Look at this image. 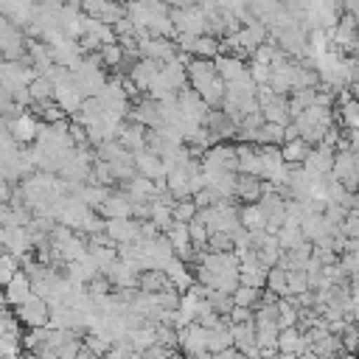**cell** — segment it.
<instances>
[{
  "mask_svg": "<svg viewBox=\"0 0 359 359\" xmlns=\"http://www.w3.org/2000/svg\"><path fill=\"white\" fill-rule=\"evenodd\" d=\"M216 70H219V76H222L224 81H236V79H241V76L250 73L247 62L238 59V56H230V53H222V56L216 59Z\"/></svg>",
  "mask_w": 359,
  "mask_h": 359,
  "instance_id": "cb8c5ba5",
  "label": "cell"
},
{
  "mask_svg": "<svg viewBox=\"0 0 359 359\" xmlns=\"http://www.w3.org/2000/svg\"><path fill=\"white\" fill-rule=\"evenodd\" d=\"M280 149H283V160H286L289 165H303L314 146H311V143H306L303 137H294V140H286Z\"/></svg>",
  "mask_w": 359,
  "mask_h": 359,
  "instance_id": "4316f807",
  "label": "cell"
},
{
  "mask_svg": "<svg viewBox=\"0 0 359 359\" xmlns=\"http://www.w3.org/2000/svg\"><path fill=\"white\" fill-rule=\"evenodd\" d=\"M334 160H337V149L320 143V146H314L311 154L306 157L303 168H306L311 177H328V174L334 171Z\"/></svg>",
  "mask_w": 359,
  "mask_h": 359,
  "instance_id": "8fae6325",
  "label": "cell"
},
{
  "mask_svg": "<svg viewBox=\"0 0 359 359\" xmlns=\"http://www.w3.org/2000/svg\"><path fill=\"white\" fill-rule=\"evenodd\" d=\"M261 297H264V289H255V286H238L233 292V300L236 306H247V309H258L261 306Z\"/></svg>",
  "mask_w": 359,
  "mask_h": 359,
  "instance_id": "1f68e13d",
  "label": "cell"
},
{
  "mask_svg": "<svg viewBox=\"0 0 359 359\" xmlns=\"http://www.w3.org/2000/svg\"><path fill=\"white\" fill-rule=\"evenodd\" d=\"M126 342L135 348V351H149L151 345H157V328L154 325H140V328H135V331H129L126 334Z\"/></svg>",
  "mask_w": 359,
  "mask_h": 359,
  "instance_id": "83f0119b",
  "label": "cell"
},
{
  "mask_svg": "<svg viewBox=\"0 0 359 359\" xmlns=\"http://www.w3.org/2000/svg\"><path fill=\"white\" fill-rule=\"evenodd\" d=\"M356 356H359V353H356Z\"/></svg>",
  "mask_w": 359,
  "mask_h": 359,
  "instance_id": "681fc988",
  "label": "cell"
},
{
  "mask_svg": "<svg viewBox=\"0 0 359 359\" xmlns=\"http://www.w3.org/2000/svg\"><path fill=\"white\" fill-rule=\"evenodd\" d=\"M348 143H351V149H353V151H359V129L348 132Z\"/></svg>",
  "mask_w": 359,
  "mask_h": 359,
  "instance_id": "ee69618b",
  "label": "cell"
},
{
  "mask_svg": "<svg viewBox=\"0 0 359 359\" xmlns=\"http://www.w3.org/2000/svg\"><path fill=\"white\" fill-rule=\"evenodd\" d=\"M98 53H101V62H104V67H123V65H126V50L121 48V42L104 45Z\"/></svg>",
  "mask_w": 359,
  "mask_h": 359,
  "instance_id": "836d02e7",
  "label": "cell"
},
{
  "mask_svg": "<svg viewBox=\"0 0 359 359\" xmlns=\"http://www.w3.org/2000/svg\"><path fill=\"white\" fill-rule=\"evenodd\" d=\"M14 314H17V320L25 328H45V325H50V303L42 300L39 294H31L22 306L14 309Z\"/></svg>",
  "mask_w": 359,
  "mask_h": 359,
  "instance_id": "5b68a950",
  "label": "cell"
},
{
  "mask_svg": "<svg viewBox=\"0 0 359 359\" xmlns=\"http://www.w3.org/2000/svg\"><path fill=\"white\" fill-rule=\"evenodd\" d=\"M250 76H252V81L261 87V84H269V79H272V67L269 65H261V62H250Z\"/></svg>",
  "mask_w": 359,
  "mask_h": 359,
  "instance_id": "ab89813d",
  "label": "cell"
},
{
  "mask_svg": "<svg viewBox=\"0 0 359 359\" xmlns=\"http://www.w3.org/2000/svg\"><path fill=\"white\" fill-rule=\"evenodd\" d=\"M165 275H168V280H171V286L177 289V292H188L194 283H196V275L188 269V264L185 261H180V258H174L168 266H165Z\"/></svg>",
  "mask_w": 359,
  "mask_h": 359,
  "instance_id": "ffe728a7",
  "label": "cell"
},
{
  "mask_svg": "<svg viewBox=\"0 0 359 359\" xmlns=\"http://www.w3.org/2000/svg\"><path fill=\"white\" fill-rule=\"evenodd\" d=\"M109 3H115V0H81L84 14H90V17H101V11H104Z\"/></svg>",
  "mask_w": 359,
  "mask_h": 359,
  "instance_id": "7bdbcfd3",
  "label": "cell"
},
{
  "mask_svg": "<svg viewBox=\"0 0 359 359\" xmlns=\"http://www.w3.org/2000/svg\"><path fill=\"white\" fill-rule=\"evenodd\" d=\"M171 20H174V25H177V34H191V36L208 34V14H205L202 6L171 8Z\"/></svg>",
  "mask_w": 359,
  "mask_h": 359,
  "instance_id": "3957f363",
  "label": "cell"
},
{
  "mask_svg": "<svg viewBox=\"0 0 359 359\" xmlns=\"http://www.w3.org/2000/svg\"><path fill=\"white\" fill-rule=\"evenodd\" d=\"M255 320V309H247V306H236L230 314H227V323L236 325V323H252Z\"/></svg>",
  "mask_w": 359,
  "mask_h": 359,
  "instance_id": "60d3db41",
  "label": "cell"
},
{
  "mask_svg": "<svg viewBox=\"0 0 359 359\" xmlns=\"http://www.w3.org/2000/svg\"><path fill=\"white\" fill-rule=\"evenodd\" d=\"M294 126H297V132H300V137L306 140V143H311V146H320L323 140H325V135H328V129L334 126V115H331V109L328 107H309L306 112H300L297 118H294Z\"/></svg>",
  "mask_w": 359,
  "mask_h": 359,
  "instance_id": "6da1fadb",
  "label": "cell"
},
{
  "mask_svg": "<svg viewBox=\"0 0 359 359\" xmlns=\"http://www.w3.org/2000/svg\"><path fill=\"white\" fill-rule=\"evenodd\" d=\"M278 351H280V353L303 356V353H309L311 348H309V339H306L303 328H300V325H292V328H283V331H280V337H278Z\"/></svg>",
  "mask_w": 359,
  "mask_h": 359,
  "instance_id": "2e32d148",
  "label": "cell"
},
{
  "mask_svg": "<svg viewBox=\"0 0 359 359\" xmlns=\"http://www.w3.org/2000/svg\"><path fill=\"white\" fill-rule=\"evenodd\" d=\"M79 359H104V356H98V353H93V351H90V348L84 345V348L79 351Z\"/></svg>",
  "mask_w": 359,
  "mask_h": 359,
  "instance_id": "f6af8a7d",
  "label": "cell"
},
{
  "mask_svg": "<svg viewBox=\"0 0 359 359\" xmlns=\"http://www.w3.org/2000/svg\"><path fill=\"white\" fill-rule=\"evenodd\" d=\"M202 168L213 171V168H227V171H238V146L230 143H216L202 154Z\"/></svg>",
  "mask_w": 359,
  "mask_h": 359,
  "instance_id": "52a82bcc",
  "label": "cell"
},
{
  "mask_svg": "<svg viewBox=\"0 0 359 359\" xmlns=\"http://www.w3.org/2000/svg\"><path fill=\"white\" fill-rule=\"evenodd\" d=\"M266 359H283V356H280V353H272V356H266Z\"/></svg>",
  "mask_w": 359,
  "mask_h": 359,
  "instance_id": "c3c4849f",
  "label": "cell"
},
{
  "mask_svg": "<svg viewBox=\"0 0 359 359\" xmlns=\"http://www.w3.org/2000/svg\"><path fill=\"white\" fill-rule=\"evenodd\" d=\"M154 224H157V230L160 233H168L171 227H174V208L171 205H165V202H160V199H154L151 202V216H149Z\"/></svg>",
  "mask_w": 359,
  "mask_h": 359,
  "instance_id": "f1b7e54d",
  "label": "cell"
},
{
  "mask_svg": "<svg viewBox=\"0 0 359 359\" xmlns=\"http://www.w3.org/2000/svg\"><path fill=\"white\" fill-rule=\"evenodd\" d=\"M3 126L11 129V135L17 137L20 146H34L42 123H39L31 112H20V115H14V118H3Z\"/></svg>",
  "mask_w": 359,
  "mask_h": 359,
  "instance_id": "ba28073f",
  "label": "cell"
},
{
  "mask_svg": "<svg viewBox=\"0 0 359 359\" xmlns=\"http://www.w3.org/2000/svg\"><path fill=\"white\" fill-rule=\"evenodd\" d=\"M3 247H6V252L17 255L22 261L36 247V241L28 227H3Z\"/></svg>",
  "mask_w": 359,
  "mask_h": 359,
  "instance_id": "30bf717a",
  "label": "cell"
},
{
  "mask_svg": "<svg viewBox=\"0 0 359 359\" xmlns=\"http://www.w3.org/2000/svg\"><path fill=\"white\" fill-rule=\"evenodd\" d=\"M126 121L143 123L146 129H160V126H165V112H163V104L149 95V98L135 101V107H132V112H129Z\"/></svg>",
  "mask_w": 359,
  "mask_h": 359,
  "instance_id": "8992f818",
  "label": "cell"
},
{
  "mask_svg": "<svg viewBox=\"0 0 359 359\" xmlns=\"http://www.w3.org/2000/svg\"><path fill=\"white\" fill-rule=\"evenodd\" d=\"M227 348H233V328H230V323L224 317L216 328H208V351L210 353H222Z\"/></svg>",
  "mask_w": 359,
  "mask_h": 359,
  "instance_id": "d4e9b609",
  "label": "cell"
},
{
  "mask_svg": "<svg viewBox=\"0 0 359 359\" xmlns=\"http://www.w3.org/2000/svg\"><path fill=\"white\" fill-rule=\"evenodd\" d=\"M135 165H137V174H143V177H149L154 182L168 177V168H165L163 157L154 154V151H149V149H143V151L135 154Z\"/></svg>",
  "mask_w": 359,
  "mask_h": 359,
  "instance_id": "9a60e30c",
  "label": "cell"
},
{
  "mask_svg": "<svg viewBox=\"0 0 359 359\" xmlns=\"http://www.w3.org/2000/svg\"><path fill=\"white\" fill-rule=\"evenodd\" d=\"M146 132H149V129H146L143 123L126 121V123H123V129H121V137H118V140H121L132 154H137V151H143V149H146Z\"/></svg>",
  "mask_w": 359,
  "mask_h": 359,
  "instance_id": "44dd1931",
  "label": "cell"
},
{
  "mask_svg": "<svg viewBox=\"0 0 359 359\" xmlns=\"http://www.w3.org/2000/svg\"><path fill=\"white\" fill-rule=\"evenodd\" d=\"M180 351L188 359H210L213 353L208 351V328L199 323H191L188 328H180Z\"/></svg>",
  "mask_w": 359,
  "mask_h": 359,
  "instance_id": "7a4b0ae2",
  "label": "cell"
},
{
  "mask_svg": "<svg viewBox=\"0 0 359 359\" xmlns=\"http://www.w3.org/2000/svg\"><path fill=\"white\" fill-rule=\"evenodd\" d=\"M196 216H199V205H196L194 199H180V202L174 205V219H177V222L191 224Z\"/></svg>",
  "mask_w": 359,
  "mask_h": 359,
  "instance_id": "d590c367",
  "label": "cell"
},
{
  "mask_svg": "<svg viewBox=\"0 0 359 359\" xmlns=\"http://www.w3.org/2000/svg\"><path fill=\"white\" fill-rule=\"evenodd\" d=\"M137 289L140 292H151V294H160L165 289H171V280L163 269H149V272H140V280H137Z\"/></svg>",
  "mask_w": 359,
  "mask_h": 359,
  "instance_id": "484cf974",
  "label": "cell"
},
{
  "mask_svg": "<svg viewBox=\"0 0 359 359\" xmlns=\"http://www.w3.org/2000/svg\"><path fill=\"white\" fill-rule=\"evenodd\" d=\"M241 224H244L250 233H261V230H266V216H264V210L258 208V202L241 208Z\"/></svg>",
  "mask_w": 359,
  "mask_h": 359,
  "instance_id": "f546056e",
  "label": "cell"
},
{
  "mask_svg": "<svg viewBox=\"0 0 359 359\" xmlns=\"http://www.w3.org/2000/svg\"><path fill=\"white\" fill-rule=\"evenodd\" d=\"M132 210H135V202L126 191H118V194H109V199L98 208V216L104 219H132Z\"/></svg>",
  "mask_w": 359,
  "mask_h": 359,
  "instance_id": "5bb4252c",
  "label": "cell"
},
{
  "mask_svg": "<svg viewBox=\"0 0 359 359\" xmlns=\"http://www.w3.org/2000/svg\"><path fill=\"white\" fill-rule=\"evenodd\" d=\"M20 258L17 255H11V252H3V258H0V278H3V283H8L17 272H20Z\"/></svg>",
  "mask_w": 359,
  "mask_h": 359,
  "instance_id": "74e56055",
  "label": "cell"
},
{
  "mask_svg": "<svg viewBox=\"0 0 359 359\" xmlns=\"http://www.w3.org/2000/svg\"><path fill=\"white\" fill-rule=\"evenodd\" d=\"M107 236L121 244H135L140 238V219H107Z\"/></svg>",
  "mask_w": 359,
  "mask_h": 359,
  "instance_id": "7c38bea8",
  "label": "cell"
},
{
  "mask_svg": "<svg viewBox=\"0 0 359 359\" xmlns=\"http://www.w3.org/2000/svg\"><path fill=\"white\" fill-rule=\"evenodd\" d=\"M238 174L261 177V149L255 143H241L238 146Z\"/></svg>",
  "mask_w": 359,
  "mask_h": 359,
  "instance_id": "7402d4cb",
  "label": "cell"
},
{
  "mask_svg": "<svg viewBox=\"0 0 359 359\" xmlns=\"http://www.w3.org/2000/svg\"><path fill=\"white\" fill-rule=\"evenodd\" d=\"M339 121H342V126H345L348 132L359 129V98H351L348 104L339 107Z\"/></svg>",
  "mask_w": 359,
  "mask_h": 359,
  "instance_id": "e575fe53",
  "label": "cell"
},
{
  "mask_svg": "<svg viewBox=\"0 0 359 359\" xmlns=\"http://www.w3.org/2000/svg\"><path fill=\"white\" fill-rule=\"evenodd\" d=\"M266 289L275 292L278 297H289V272L283 266H272L266 278Z\"/></svg>",
  "mask_w": 359,
  "mask_h": 359,
  "instance_id": "4dcf8cb0",
  "label": "cell"
},
{
  "mask_svg": "<svg viewBox=\"0 0 359 359\" xmlns=\"http://www.w3.org/2000/svg\"><path fill=\"white\" fill-rule=\"evenodd\" d=\"M171 359H188V356H185L182 351H174V356H171Z\"/></svg>",
  "mask_w": 359,
  "mask_h": 359,
  "instance_id": "7dc6e473",
  "label": "cell"
},
{
  "mask_svg": "<svg viewBox=\"0 0 359 359\" xmlns=\"http://www.w3.org/2000/svg\"><path fill=\"white\" fill-rule=\"evenodd\" d=\"M20 359H39V353H31V351H25Z\"/></svg>",
  "mask_w": 359,
  "mask_h": 359,
  "instance_id": "bcb514c9",
  "label": "cell"
},
{
  "mask_svg": "<svg viewBox=\"0 0 359 359\" xmlns=\"http://www.w3.org/2000/svg\"><path fill=\"white\" fill-rule=\"evenodd\" d=\"M84 345H87V348H90L93 353L104 356V359H107V353H109V348H112V342H109L107 337L95 334V331H87V334H84Z\"/></svg>",
  "mask_w": 359,
  "mask_h": 359,
  "instance_id": "8d00e7d4",
  "label": "cell"
},
{
  "mask_svg": "<svg viewBox=\"0 0 359 359\" xmlns=\"http://www.w3.org/2000/svg\"><path fill=\"white\" fill-rule=\"evenodd\" d=\"M163 70V65L160 62H154V59H140V62H135L132 67H129V79L135 81V87L137 90H146L149 93V87H151V81L157 79V73Z\"/></svg>",
  "mask_w": 359,
  "mask_h": 359,
  "instance_id": "e0dca14e",
  "label": "cell"
},
{
  "mask_svg": "<svg viewBox=\"0 0 359 359\" xmlns=\"http://www.w3.org/2000/svg\"><path fill=\"white\" fill-rule=\"evenodd\" d=\"M339 337H342L345 353H359V325H356V323H348V328H345Z\"/></svg>",
  "mask_w": 359,
  "mask_h": 359,
  "instance_id": "f35d334b",
  "label": "cell"
},
{
  "mask_svg": "<svg viewBox=\"0 0 359 359\" xmlns=\"http://www.w3.org/2000/svg\"><path fill=\"white\" fill-rule=\"evenodd\" d=\"M177 101H180V109H182L185 123H191V126H205L208 123L210 107H208V101L194 87H185L182 93H177Z\"/></svg>",
  "mask_w": 359,
  "mask_h": 359,
  "instance_id": "277c9868",
  "label": "cell"
},
{
  "mask_svg": "<svg viewBox=\"0 0 359 359\" xmlns=\"http://www.w3.org/2000/svg\"><path fill=\"white\" fill-rule=\"evenodd\" d=\"M342 233H345V238H359V210H351L348 213V219L342 222Z\"/></svg>",
  "mask_w": 359,
  "mask_h": 359,
  "instance_id": "b9f144b4",
  "label": "cell"
},
{
  "mask_svg": "<svg viewBox=\"0 0 359 359\" xmlns=\"http://www.w3.org/2000/svg\"><path fill=\"white\" fill-rule=\"evenodd\" d=\"M104 118H107V109H104V104H101V98H87L84 104H81V109L70 118V121H76V123H81L84 129H93V126H98V123H104Z\"/></svg>",
  "mask_w": 359,
  "mask_h": 359,
  "instance_id": "d6986e66",
  "label": "cell"
},
{
  "mask_svg": "<svg viewBox=\"0 0 359 359\" xmlns=\"http://www.w3.org/2000/svg\"><path fill=\"white\" fill-rule=\"evenodd\" d=\"M205 300L222 314V317H227L233 309H236V300H233V294H227V292H219V289H208V294H205Z\"/></svg>",
  "mask_w": 359,
  "mask_h": 359,
  "instance_id": "d6a6232c",
  "label": "cell"
},
{
  "mask_svg": "<svg viewBox=\"0 0 359 359\" xmlns=\"http://www.w3.org/2000/svg\"><path fill=\"white\" fill-rule=\"evenodd\" d=\"M266 194V182L261 177H252V174H238V188H236V196L247 205H255L261 202V196Z\"/></svg>",
  "mask_w": 359,
  "mask_h": 359,
  "instance_id": "ac0fdd59",
  "label": "cell"
},
{
  "mask_svg": "<svg viewBox=\"0 0 359 359\" xmlns=\"http://www.w3.org/2000/svg\"><path fill=\"white\" fill-rule=\"evenodd\" d=\"M53 101H56V104H59V107H62V109H65V112H67V115L73 118V115H76V112L81 109V104H84L87 98H84V93L79 90L76 79L70 76V79H65V81H59V84H56Z\"/></svg>",
  "mask_w": 359,
  "mask_h": 359,
  "instance_id": "9c48e42d",
  "label": "cell"
},
{
  "mask_svg": "<svg viewBox=\"0 0 359 359\" xmlns=\"http://www.w3.org/2000/svg\"><path fill=\"white\" fill-rule=\"evenodd\" d=\"M31 294H34L31 275H28L25 269H20V272L6 283V306H8V309H17V306H22Z\"/></svg>",
  "mask_w": 359,
  "mask_h": 359,
  "instance_id": "4fadbf2b",
  "label": "cell"
},
{
  "mask_svg": "<svg viewBox=\"0 0 359 359\" xmlns=\"http://www.w3.org/2000/svg\"><path fill=\"white\" fill-rule=\"evenodd\" d=\"M233 328V348L247 353L252 348H258V331H255V320L252 323H236Z\"/></svg>",
  "mask_w": 359,
  "mask_h": 359,
  "instance_id": "603a6c76",
  "label": "cell"
}]
</instances>
